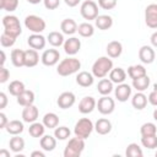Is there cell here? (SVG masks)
Instances as JSON below:
<instances>
[{"label":"cell","mask_w":157,"mask_h":157,"mask_svg":"<svg viewBox=\"0 0 157 157\" xmlns=\"http://www.w3.org/2000/svg\"><path fill=\"white\" fill-rule=\"evenodd\" d=\"M81 67V63L78 59L76 58H66V59H63L59 65H58V74L60 76H69L74 72H76L78 69Z\"/></svg>","instance_id":"1"},{"label":"cell","mask_w":157,"mask_h":157,"mask_svg":"<svg viewBox=\"0 0 157 157\" xmlns=\"http://www.w3.org/2000/svg\"><path fill=\"white\" fill-rule=\"evenodd\" d=\"M112 69H113V61L107 56H101L93 63L92 72L96 77L103 78L108 72H110Z\"/></svg>","instance_id":"2"},{"label":"cell","mask_w":157,"mask_h":157,"mask_svg":"<svg viewBox=\"0 0 157 157\" xmlns=\"http://www.w3.org/2000/svg\"><path fill=\"white\" fill-rule=\"evenodd\" d=\"M2 25H4V27H5L4 32L7 33V34H10V36H12V37H15V38H17V37L21 34V32H22L20 21H18V18H17L16 16H13V15L4 16V17H2Z\"/></svg>","instance_id":"3"},{"label":"cell","mask_w":157,"mask_h":157,"mask_svg":"<svg viewBox=\"0 0 157 157\" xmlns=\"http://www.w3.org/2000/svg\"><path fill=\"white\" fill-rule=\"evenodd\" d=\"M85 148V141L81 137H72L69 140L65 151H64V157H78Z\"/></svg>","instance_id":"4"},{"label":"cell","mask_w":157,"mask_h":157,"mask_svg":"<svg viewBox=\"0 0 157 157\" xmlns=\"http://www.w3.org/2000/svg\"><path fill=\"white\" fill-rule=\"evenodd\" d=\"M93 128H94V126H93L92 121H91L88 118H82V119H80V120L76 123L74 131H75V135H76L77 137H81V139L85 140V139H87V137L91 135Z\"/></svg>","instance_id":"5"},{"label":"cell","mask_w":157,"mask_h":157,"mask_svg":"<svg viewBox=\"0 0 157 157\" xmlns=\"http://www.w3.org/2000/svg\"><path fill=\"white\" fill-rule=\"evenodd\" d=\"M81 15L85 20H96L98 16V5L92 0H86L81 5Z\"/></svg>","instance_id":"6"},{"label":"cell","mask_w":157,"mask_h":157,"mask_svg":"<svg viewBox=\"0 0 157 157\" xmlns=\"http://www.w3.org/2000/svg\"><path fill=\"white\" fill-rule=\"evenodd\" d=\"M25 25L29 31H32L34 33H40L42 31L45 29L44 20L40 18L39 16H36V15H28L25 18Z\"/></svg>","instance_id":"7"},{"label":"cell","mask_w":157,"mask_h":157,"mask_svg":"<svg viewBox=\"0 0 157 157\" xmlns=\"http://www.w3.org/2000/svg\"><path fill=\"white\" fill-rule=\"evenodd\" d=\"M145 22L150 28H157V4H150L145 9Z\"/></svg>","instance_id":"8"},{"label":"cell","mask_w":157,"mask_h":157,"mask_svg":"<svg viewBox=\"0 0 157 157\" xmlns=\"http://www.w3.org/2000/svg\"><path fill=\"white\" fill-rule=\"evenodd\" d=\"M114 107H115V103H114V99L108 97V96H103L102 98L98 99V103H97V108H98V112L102 113V114H110L113 110H114Z\"/></svg>","instance_id":"9"},{"label":"cell","mask_w":157,"mask_h":157,"mask_svg":"<svg viewBox=\"0 0 157 157\" xmlns=\"http://www.w3.org/2000/svg\"><path fill=\"white\" fill-rule=\"evenodd\" d=\"M60 54L56 49H47L42 54V63L47 66H53L59 61Z\"/></svg>","instance_id":"10"},{"label":"cell","mask_w":157,"mask_h":157,"mask_svg":"<svg viewBox=\"0 0 157 157\" xmlns=\"http://www.w3.org/2000/svg\"><path fill=\"white\" fill-rule=\"evenodd\" d=\"M56 103H58L59 108L67 109V108H70V107L74 105V103H75V94L72 92H63L58 97Z\"/></svg>","instance_id":"11"},{"label":"cell","mask_w":157,"mask_h":157,"mask_svg":"<svg viewBox=\"0 0 157 157\" xmlns=\"http://www.w3.org/2000/svg\"><path fill=\"white\" fill-rule=\"evenodd\" d=\"M81 48V42L78 38H69L65 40L64 43V49H65V53L69 54V55H75Z\"/></svg>","instance_id":"12"},{"label":"cell","mask_w":157,"mask_h":157,"mask_svg":"<svg viewBox=\"0 0 157 157\" xmlns=\"http://www.w3.org/2000/svg\"><path fill=\"white\" fill-rule=\"evenodd\" d=\"M96 107V101L93 97L91 96H87V97H83L80 103H78V110L82 113V114H88L91 113Z\"/></svg>","instance_id":"13"},{"label":"cell","mask_w":157,"mask_h":157,"mask_svg":"<svg viewBox=\"0 0 157 157\" xmlns=\"http://www.w3.org/2000/svg\"><path fill=\"white\" fill-rule=\"evenodd\" d=\"M27 43L32 49H43L45 47V38L39 33H34L27 38Z\"/></svg>","instance_id":"14"},{"label":"cell","mask_w":157,"mask_h":157,"mask_svg":"<svg viewBox=\"0 0 157 157\" xmlns=\"http://www.w3.org/2000/svg\"><path fill=\"white\" fill-rule=\"evenodd\" d=\"M139 58L145 64H151L155 60V50L150 45H142L139 50Z\"/></svg>","instance_id":"15"},{"label":"cell","mask_w":157,"mask_h":157,"mask_svg":"<svg viewBox=\"0 0 157 157\" xmlns=\"http://www.w3.org/2000/svg\"><path fill=\"white\" fill-rule=\"evenodd\" d=\"M22 118H23V120L26 123L36 121L37 118H38V108L36 105H33V104L25 107L23 110H22Z\"/></svg>","instance_id":"16"},{"label":"cell","mask_w":157,"mask_h":157,"mask_svg":"<svg viewBox=\"0 0 157 157\" xmlns=\"http://www.w3.org/2000/svg\"><path fill=\"white\" fill-rule=\"evenodd\" d=\"M131 94V88L128 83H119L118 87L115 88V97L120 102L128 101V98Z\"/></svg>","instance_id":"17"},{"label":"cell","mask_w":157,"mask_h":157,"mask_svg":"<svg viewBox=\"0 0 157 157\" xmlns=\"http://www.w3.org/2000/svg\"><path fill=\"white\" fill-rule=\"evenodd\" d=\"M34 102V93L31 90H25L22 93H20L17 96V103L22 107H27L33 104Z\"/></svg>","instance_id":"18"},{"label":"cell","mask_w":157,"mask_h":157,"mask_svg":"<svg viewBox=\"0 0 157 157\" xmlns=\"http://www.w3.org/2000/svg\"><path fill=\"white\" fill-rule=\"evenodd\" d=\"M39 55L36 49H27L25 50V66L27 67H33L38 64Z\"/></svg>","instance_id":"19"},{"label":"cell","mask_w":157,"mask_h":157,"mask_svg":"<svg viewBox=\"0 0 157 157\" xmlns=\"http://www.w3.org/2000/svg\"><path fill=\"white\" fill-rule=\"evenodd\" d=\"M107 54L109 58H118L123 52V45L118 40H112L107 44Z\"/></svg>","instance_id":"20"},{"label":"cell","mask_w":157,"mask_h":157,"mask_svg":"<svg viewBox=\"0 0 157 157\" xmlns=\"http://www.w3.org/2000/svg\"><path fill=\"white\" fill-rule=\"evenodd\" d=\"M94 129L99 134V135H105L108 132H110L112 130V123L105 119V118H102V119H98L94 124Z\"/></svg>","instance_id":"21"},{"label":"cell","mask_w":157,"mask_h":157,"mask_svg":"<svg viewBox=\"0 0 157 157\" xmlns=\"http://www.w3.org/2000/svg\"><path fill=\"white\" fill-rule=\"evenodd\" d=\"M96 22V26L102 29V31H105V29H109L113 25V18L108 15H101V16H97V18L94 20Z\"/></svg>","instance_id":"22"},{"label":"cell","mask_w":157,"mask_h":157,"mask_svg":"<svg viewBox=\"0 0 157 157\" xmlns=\"http://www.w3.org/2000/svg\"><path fill=\"white\" fill-rule=\"evenodd\" d=\"M60 28L65 34H74L77 31V25L72 18H65L61 21Z\"/></svg>","instance_id":"23"},{"label":"cell","mask_w":157,"mask_h":157,"mask_svg":"<svg viewBox=\"0 0 157 157\" xmlns=\"http://www.w3.org/2000/svg\"><path fill=\"white\" fill-rule=\"evenodd\" d=\"M76 82L81 87H88L93 83V76L87 71H81L76 76Z\"/></svg>","instance_id":"24"},{"label":"cell","mask_w":157,"mask_h":157,"mask_svg":"<svg viewBox=\"0 0 157 157\" xmlns=\"http://www.w3.org/2000/svg\"><path fill=\"white\" fill-rule=\"evenodd\" d=\"M11 61L16 67L25 66V50L13 49L11 52Z\"/></svg>","instance_id":"25"},{"label":"cell","mask_w":157,"mask_h":157,"mask_svg":"<svg viewBox=\"0 0 157 157\" xmlns=\"http://www.w3.org/2000/svg\"><path fill=\"white\" fill-rule=\"evenodd\" d=\"M126 77V72L124 71V69L121 67H115V69H112L110 72H109V78L112 82H115V83H123V81L125 80Z\"/></svg>","instance_id":"26"},{"label":"cell","mask_w":157,"mask_h":157,"mask_svg":"<svg viewBox=\"0 0 157 157\" xmlns=\"http://www.w3.org/2000/svg\"><path fill=\"white\" fill-rule=\"evenodd\" d=\"M6 131L11 135H18L23 131V124L20 121V120H11L6 124L5 126Z\"/></svg>","instance_id":"27"},{"label":"cell","mask_w":157,"mask_h":157,"mask_svg":"<svg viewBox=\"0 0 157 157\" xmlns=\"http://www.w3.org/2000/svg\"><path fill=\"white\" fill-rule=\"evenodd\" d=\"M97 90L102 96H107L113 91V82L108 78H102L97 85Z\"/></svg>","instance_id":"28"},{"label":"cell","mask_w":157,"mask_h":157,"mask_svg":"<svg viewBox=\"0 0 157 157\" xmlns=\"http://www.w3.org/2000/svg\"><path fill=\"white\" fill-rule=\"evenodd\" d=\"M131 103H132V107H134L135 109L141 110V109H144V108L146 107V104H147V97H146L144 93L137 92L136 94H134Z\"/></svg>","instance_id":"29"},{"label":"cell","mask_w":157,"mask_h":157,"mask_svg":"<svg viewBox=\"0 0 157 157\" xmlns=\"http://www.w3.org/2000/svg\"><path fill=\"white\" fill-rule=\"evenodd\" d=\"M128 75L135 80V78H139V77H142L146 75V69L142 66V65H132V66H129L128 67Z\"/></svg>","instance_id":"30"},{"label":"cell","mask_w":157,"mask_h":157,"mask_svg":"<svg viewBox=\"0 0 157 157\" xmlns=\"http://www.w3.org/2000/svg\"><path fill=\"white\" fill-rule=\"evenodd\" d=\"M40 147L44 150V151H53L56 146V140L50 136V135H44L42 139H40Z\"/></svg>","instance_id":"31"},{"label":"cell","mask_w":157,"mask_h":157,"mask_svg":"<svg viewBox=\"0 0 157 157\" xmlns=\"http://www.w3.org/2000/svg\"><path fill=\"white\" fill-rule=\"evenodd\" d=\"M43 124L49 129H54L59 124V118L55 113H47L43 117Z\"/></svg>","instance_id":"32"},{"label":"cell","mask_w":157,"mask_h":157,"mask_svg":"<svg viewBox=\"0 0 157 157\" xmlns=\"http://www.w3.org/2000/svg\"><path fill=\"white\" fill-rule=\"evenodd\" d=\"M9 92H10V94H12V96H15V97H17L20 93H22L26 88H25V85H23V82H21V81H18V80H15V81H12V82H10V85H9Z\"/></svg>","instance_id":"33"},{"label":"cell","mask_w":157,"mask_h":157,"mask_svg":"<svg viewBox=\"0 0 157 157\" xmlns=\"http://www.w3.org/2000/svg\"><path fill=\"white\" fill-rule=\"evenodd\" d=\"M44 124H40V123H36L33 121L29 128H28V132L32 137H40L43 134H44Z\"/></svg>","instance_id":"34"},{"label":"cell","mask_w":157,"mask_h":157,"mask_svg":"<svg viewBox=\"0 0 157 157\" xmlns=\"http://www.w3.org/2000/svg\"><path fill=\"white\" fill-rule=\"evenodd\" d=\"M48 42L53 47H60L64 42V36L56 31H53L48 34Z\"/></svg>","instance_id":"35"},{"label":"cell","mask_w":157,"mask_h":157,"mask_svg":"<svg viewBox=\"0 0 157 157\" xmlns=\"http://www.w3.org/2000/svg\"><path fill=\"white\" fill-rule=\"evenodd\" d=\"M148 85H150V77H148L147 75L132 80V86H134L137 91H145V90H147Z\"/></svg>","instance_id":"36"},{"label":"cell","mask_w":157,"mask_h":157,"mask_svg":"<svg viewBox=\"0 0 157 157\" xmlns=\"http://www.w3.org/2000/svg\"><path fill=\"white\" fill-rule=\"evenodd\" d=\"M77 31H78V34L81 37H91L93 34V32H94L93 26L91 23H88V22H83V23L78 25Z\"/></svg>","instance_id":"37"},{"label":"cell","mask_w":157,"mask_h":157,"mask_svg":"<svg viewBox=\"0 0 157 157\" xmlns=\"http://www.w3.org/2000/svg\"><path fill=\"white\" fill-rule=\"evenodd\" d=\"M23 147H25V141H23L22 137L15 135L13 137L10 139V148L13 152H18V151L23 150Z\"/></svg>","instance_id":"38"},{"label":"cell","mask_w":157,"mask_h":157,"mask_svg":"<svg viewBox=\"0 0 157 157\" xmlns=\"http://www.w3.org/2000/svg\"><path fill=\"white\" fill-rule=\"evenodd\" d=\"M126 157H142V150L137 144H130L125 151Z\"/></svg>","instance_id":"39"},{"label":"cell","mask_w":157,"mask_h":157,"mask_svg":"<svg viewBox=\"0 0 157 157\" xmlns=\"http://www.w3.org/2000/svg\"><path fill=\"white\" fill-rule=\"evenodd\" d=\"M156 125L153 123H145L142 124L141 129H140V132L142 136H151V135H156Z\"/></svg>","instance_id":"40"},{"label":"cell","mask_w":157,"mask_h":157,"mask_svg":"<svg viewBox=\"0 0 157 157\" xmlns=\"http://www.w3.org/2000/svg\"><path fill=\"white\" fill-rule=\"evenodd\" d=\"M141 144L144 145V147H147V148H156V147H157V136H156V135L142 136V137H141Z\"/></svg>","instance_id":"41"},{"label":"cell","mask_w":157,"mask_h":157,"mask_svg":"<svg viewBox=\"0 0 157 157\" xmlns=\"http://www.w3.org/2000/svg\"><path fill=\"white\" fill-rule=\"evenodd\" d=\"M17 5H18V0H0V7L6 11L16 10Z\"/></svg>","instance_id":"42"},{"label":"cell","mask_w":157,"mask_h":157,"mask_svg":"<svg viewBox=\"0 0 157 157\" xmlns=\"http://www.w3.org/2000/svg\"><path fill=\"white\" fill-rule=\"evenodd\" d=\"M54 135L59 140H65V139H67L70 136V130L66 126H59V128H55Z\"/></svg>","instance_id":"43"},{"label":"cell","mask_w":157,"mask_h":157,"mask_svg":"<svg viewBox=\"0 0 157 157\" xmlns=\"http://www.w3.org/2000/svg\"><path fill=\"white\" fill-rule=\"evenodd\" d=\"M15 42H16V38L12 37V36H10V34H7V33H5V32L0 36V43H1V45L5 47V48L13 45Z\"/></svg>","instance_id":"44"},{"label":"cell","mask_w":157,"mask_h":157,"mask_svg":"<svg viewBox=\"0 0 157 157\" xmlns=\"http://www.w3.org/2000/svg\"><path fill=\"white\" fill-rule=\"evenodd\" d=\"M98 5L103 10H112L115 7L117 0H98Z\"/></svg>","instance_id":"45"},{"label":"cell","mask_w":157,"mask_h":157,"mask_svg":"<svg viewBox=\"0 0 157 157\" xmlns=\"http://www.w3.org/2000/svg\"><path fill=\"white\" fill-rule=\"evenodd\" d=\"M43 1H44V6L48 10H55L60 4V0H43Z\"/></svg>","instance_id":"46"},{"label":"cell","mask_w":157,"mask_h":157,"mask_svg":"<svg viewBox=\"0 0 157 157\" xmlns=\"http://www.w3.org/2000/svg\"><path fill=\"white\" fill-rule=\"evenodd\" d=\"M9 77H10L9 70H7L6 67H4V66H0V82H1V83L6 82Z\"/></svg>","instance_id":"47"},{"label":"cell","mask_w":157,"mask_h":157,"mask_svg":"<svg viewBox=\"0 0 157 157\" xmlns=\"http://www.w3.org/2000/svg\"><path fill=\"white\" fill-rule=\"evenodd\" d=\"M148 102L152 104V105H157V91H152L150 94H148Z\"/></svg>","instance_id":"48"},{"label":"cell","mask_w":157,"mask_h":157,"mask_svg":"<svg viewBox=\"0 0 157 157\" xmlns=\"http://www.w3.org/2000/svg\"><path fill=\"white\" fill-rule=\"evenodd\" d=\"M6 104H7V97H6V94L4 92H1L0 93V109L5 108Z\"/></svg>","instance_id":"49"},{"label":"cell","mask_w":157,"mask_h":157,"mask_svg":"<svg viewBox=\"0 0 157 157\" xmlns=\"http://www.w3.org/2000/svg\"><path fill=\"white\" fill-rule=\"evenodd\" d=\"M7 123L9 121H7L6 115L4 113H0V129H5V126H6Z\"/></svg>","instance_id":"50"},{"label":"cell","mask_w":157,"mask_h":157,"mask_svg":"<svg viewBox=\"0 0 157 157\" xmlns=\"http://www.w3.org/2000/svg\"><path fill=\"white\" fill-rule=\"evenodd\" d=\"M64 1H65V4H66L67 6H70V7H74V6L78 5V2H80V0H64Z\"/></svg>","instance_id":"51"},{"label":"cell","mask_w":157,"mask_h":157,"mask_svg":"<svg viewBox=\"0 0 157 157\" xmlns=\"http://www.w3.org/2000/svg\"><path fill=\"white\" fill-rule=\"evenodd\" d=\"M151 43H152V45L157 47V32L152 33V36H151Z\"/></svg>","instance_id":"52"},{"label":"cell","mask_w":157,"mask_h":157,"mask_svg":"<svg viewBox=\"0 0 157 157\" xmlns=\"http://www.w3.org/2000/svg\"><path fill=\"white\" fill-rule=\"evenodd\" d=\"M5 60H6L5 53H4V50H1V52H0V66H4V63H5Z\"/></svg>","instance_id":"53"},{"label":"cell","mask_w":157,"mask_h":157,"mask_svg":"<svg viewBox=\"0 0 157 157\" xmlns=\"http://www.w3.org/2000/svg\"><path fill=\"white\" fill-rule=\"evenodd\" d=\"M0 157H10V152L7 150L2 148V150H0Z\"/></svg>","instance_id":"54"},{"label":"cell","mask_w":157,"mask_h":157,"mask_svg":"<svg viewBox=\"0 0 157 157\" xmlns=\"http://www.w3.org/2000/svg\"><path fill=\"white\" fill-rule=\"evenodd\" d=\"M31 156H32V157H44V153L40 152V151H33V152L31 153Z\"/></svg>","instance_id":"55"},{"label":"cell","mask_w":157,"mask_h":157,"mask_svg":"<svg viewBox=\"0 0 157 157\" xmlns=\"http://www.w3.org/2000/svg\"><path fill=\"white\" fill-rule=\"evenodd\" d=\"M29 4H38L39 1H42V0H27Z\"/></svg>","instance_id":"56"},{"label":"cell","mask_w":157,"mask_h":157,"mask_svg":"<svg viewBox=\"0 0 157 157\" xmlns=\"http://www.w3.org/2000/svg\"><path fill=\"white\" fill-rule=\"evenodd\" d=\"M153 119L155 120H157V108L155 109V112H153Z\"/></svg>","instance_id":"57"},{"label":"cell","mask_w":157,"mask_h":157,"mask_svg":"<svg viewBox=\"0 0 157 157\" xmlns=\"http://www.w3.org/2000/svg\"><path fill=\"white\" fill-rule=\"evenodd\" d=\"M153 88H155V91H157V82L153 85Z\"/></svg>","instance_id":"58"},{"label":"cell","mask_w":157,"mask_h":157,"mask_svg":"<svg viewBox=\"0 0 157 157\" xmlns=\"http://www.w3.org/2000/svg\"><path fill=\"white\" fill-rule=\"evenodd\" d=\"M156 157H157V152H156Z\"/></svg>","instance_id":"59"}]
</instances>
